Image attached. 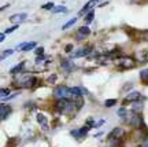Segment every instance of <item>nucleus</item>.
<instances>
[{"label":"nucleus","mask_w":148,"mask_h":147,"mask_svg":"<svg viewBox=\"0 0 148 147\" xmlns=\"http://www.w3.org/2000/svg\"><path fill=\"white\" fill-rule=\"evenodd\" d=\"M69 106H70V100H67L66 98H63V99H58V102L55 103L56 110L62 111V113H64V111L67 110V107H69Z\"/></svg>","instance_id":"20e7f679"},{"label":"nucleus","mask_w":148,"mask_h":147,"mask_svg":"<svg viewBox=\"0 0 148 147\" xmlns=\"http://www.w3.org/2000/svg\"><path fill=\"white\" fill-rule=\"evenodd\" d=\"M37 121H38V124L42 126V129L44 131H47L48 129V120H47V117L44 116V114H37Z\"/></svg>","instance_id":"1a4fd4ad"},{"label":"nucleus","mask_w":148,"mask_h":147,"mask_svg":"<svg viewBox=\"0 0 148 147\" xmlns=\"http://www.w3.org/2000/svg\"><path fill=\"white\" fill-rule=\"evenodd\" d=\"M89 52H90V47L81 48V50H78L77 52H74L73 55H71V58H81V57H86Z\"/></svg>","instance_id":"6e6552de"},{"label":"nucleus","mask_w":148,"mask_h":147,"mask_svg":"<svg viewBox=\"0 0 148 147\" xmlns=\"http://www.w3.org/2000/svg\"><path fill=\"white\" fill-rule=\"evenodd\" d=\"M125 136V131L122 129V128H114L112 131L110 132V135L107 136V139L110 140V142H114V140H121L122 137Z\"/></svg>","instance_id":"7ed1b4c3"},{"label":"nucleus","mask_w":148,"mask_h":147,"mask_svg":"<svg viewBox=\"0 0 148 147\" xmlns=\"http://www.w3.org/2000/svg\"><path fill=\"white\" fill-rule=\"evenodd\" d=\"M140 79H141V81H143L144 84H148V69L141 70V73H140Z\"/></svg>","instance_id":"f3484780"},{"label":"nucleus","mask_w":148,"mask_h":147,"mask_svg":"<svg viewBox=\"0 0 148 147\" xmlns=\"http://www.w3.org/2000/svg\"><path fill=\"white\" fill-rule=\"evenodd\" d=\"M96 3H97V0H90V1H88V3L85 4L84 8H82V10L79 11V15H84V14H85V12H86L88 10H90L92 7H95Z\"/></svg>","instance_id":"9b49d317"},{"label":"nucleus","mask_w":148,"mask_h":147,"mask_svg":"<svg viewBox=\"0 0 148 147\" xmlns=\"http://www.w3.org/2000/svg\"><path fill=\"white\" fill-rule=\"evenodd\" d=\"M140 98H141V94H140V92H132V94H129L126 96L125 102H133V100H138Z\"/></svg>","instance_id":"ddd939ff"},{"label":"nucleus","mask_w":148,"mask_h":147,"mask_svg":"<svg viewBox=\"0 0 148 147\" xmlns=\"http://www.w3.org/2000/svg\"><path fill=\"white\" fill-rule=\"evenodd\" d=\"M36 47V43L34 41H30V43H25L23 46H22L21 51H23V52H27V51H30V50H33V48Z\"/></svg>","instance_id":"4468645a"},{"label":"nucleus","mask_w":148,"mask_h":147,"mask_svg":"<svg viewBox=\"0 0 148 147\" xmlns=\"http://www.w3.org/2000/svg\"><path fill=\"white\" fill-rule=\"evenodd\" d=\"M66 11H67V8H66V7H63V6H58V7L52 8L53 14H58V12H66Z\"/></svg>","instance_id":"6ab92c4d"},{"label":"nucleus","mask_w":148,"mask_h":147,"mask_svg":"<svg viewBox=\"0 0 148 147\" xmlns=\"http://www.w3.org/2000/svg\"><path fill=\"white\" fill-rule=\"evenodd\" d=\"M129 124H130L133 128H140V126H141V128H144V126H145V125H144V122H143V118L138 116V114H134V116L130 118Z\"/></svg>","instance_id":"39448f33"},{"label":"nucleus","mask_w":148,"mask_h":147,"mask_svg":"<svg viewBox=\"0 0 148 147\" xmlns=\"http://www.w3.org/2000/svg\"><path fill=\"white\" fill-rule=\"evenodd\" d=\"M64 50H66V52H71V50H73V44H67Z\"/></svg>","instance_id":"c756f323"},{"label":"nucleus","mask_w":148,"mask_h":147,"mask_svg":"<svg viewBox=\"0 0 148 147\" xmlns=\"http://www.w3.org/2000/svg\"><path fill=\"white\" fill-rule=\"evenodd\" d=\"M70 91V95L74 96V98H77V96H82V92H81V88L78 87H74V88H69Z\"/></svg>","instance_id":"2eb2a0df"},{"label":"nucleus","mask_w":148,"mask_h":147,"mask_svg":"<svg viewBox=\"0 0 148 147\" xmlns=\"http://www.w3.org/2000/svg\"><path fill=\"white\" fill-rule=\"evenodd\" d=\"M143 110V106L141 105H134V107H133V111L137 114V113H140V111Z\"/></svg>","instance_id":"a878e982"},{"label":"nucleus","mask_w":148,"mask_h":147,"mask_svg":"<svg viewBox=\"0 0 148 147\" xmlns=\"http://www.w3.org/2000/svg\"><path fill=\"white\" fill-rule=\"evenodd\" d=\"M118 116H121V117H125L127 116V110L125 109V107H121L119 110H118Z\"/></svg>","instance_id":"393cba45"},{"label":"nucleus","mask_w":148,"mask_h":147,"mask_svg":"<svg viewBox=\"0 0 148 147\" xmlns=\"http://www.w3.org/2000/svg\"><path fill=\"white\" fill-rule=\"evenodd\" d=\"M14 52V51H12V50H7V51H5L4 54H3V55H1V57H0V59H4V58H7V57H10L11 54Z\"/></svg>","instance_id":"bb28decb"},{"label":"nucleus","mask_w":148,"mask_h":147,"mask_svg":"<svg viewBox=\"0 0 148 147\" xmlns=\"http://www.w3.org/2000/svg\"><path fill=\"white\" fill-rule=\"evenodd\" d=\"M97 1H99V0H97Z\"/></svg>","instance_id":"72a5a7b5"},{"label":"nucleus","mask_w":148,"mask_h":147,"mask_svg":"<svg viewBox=\"0 0 148 147\" xmlns=\"http://www.w3.org/2000/svg\"><path fill=\"white\" fill-rule=\"evenodd\" d=\"M115 63L118 65V66H121L122 69H132L134 68V61H133V58H129V57H122V58H119L118 61H115Z\"/></svg>","instance_id":"f03ea898"},{"label":"nucleus","mask_w":148,"mask_h":147,"mask_svg":"<svg viewBox=\"0 0 148 147\" xmlns=\"http://www.w3.org/2000/svg\"><path fill=\"white\" fill-rule=\"evenodd\" d=\"M7 7H8V4H7V6H3V7H0V11H3L4 8H7Z\"/></svg>","instance_id":"2f4dec72"},{"label":"nucleus","mask_w":148,"mask_h":147,"mask_svg":"<svg viewBox=\"0 0 148 147\" xmlns=\"http://www.w3.org/2000/svg\"><path fill=\"white\" fill-rule=\"evenodd\" d=\"M55 81H56V76H55V74H52L51 77H48V83H51V84H53Z\"/></svg>","instance_id":"cd10ccee"},{"label":"nucleus","mask_w":148,"mask_h":147,"mask_svg":"<svg viewBox=\"0 0 148 147\" xmlns=\"http://www.w3.org/2000/svg\"><path fill=\"white\" fill-rule=\"evenodd\" d=\"M23 66H25V62H21V63H18V65H15L14 68L10 70V73L12 74V76H15V74L18 73H21L22 72V69H23Z\"/></svg>","instance_id":"f8f14e48"},{"label":"nucleus","mask_w":148,"mask_h":147,"mask_svg":"<svg viewBox=\"0 0 148 147\" xmlns=\"http://www.w3.org/2000/svg\"><path fill=\"white\" fill-rule=\"evenodd\" d=\"M11 113V106L8 105H0V120H5Z\"/></svg>","instance_id":"0eeeda50"},{"label":"nucleus","mask_w":148,"mask_h":147,"mask_svg":"<svg viewBox=\"0 0 148 147\" xmlns=\"http://www.w3.org/2000/svg\"><path fill=\"white\" fill-rule=\"evenodd\" d=\"M26 18H27V14H25V12H21V14H14V15H11L10 17V21L12 22V23H21V22L23 21H26Z\"/></svg>","instance_id":"423d86ee"},{"label":"nucleus","mask_w":148,"mask_h":147,"mask_svg":"<svg viewBox=\"0 0 148 147\" xmlns=\"http://www.w3.org/2000/svg\"><path fill=\"white\" fill-rule=\"evenodd\" d=\"M18 26H19V25H18V23H15L14 26H11V28H8V29H5L4 35H8V33H12V32L15 30V29H18Z\"/></svg>","instance_id":"5701e85b"},{"label":"nucleus","mask_w":148,"mask_h":147,"mask_svg":"<svg viewBox=\"0 0 148 147\" xmlns=\"http://www.w3.org/2000/svg\"><path fill=\"white\" fill-rule=\"evenodd\" d=\"M70 95V91L66 85H58L56 88L53 89V96L58 98V99H63V98H67Z\"/></svg>","instance_id":"f257e3e1"},{"label":"nucleus","mask_w":148,"mask_h":147,"mask_svg":"<svg viewBox=\"0 0 148 147\" xmlns=\"http://www.w3.org/2000/svg\"><path fill=\"white\" fill-rule=\"evenodd\" d=\"M34 52H36L37 55H42V54H44V48H42V47L36 48V51H34Z\"/></svg>","instance_id":"c85d7f7f"},{"label":"nucleus","mask_w":148,"mask_h":147,"mask_svg":"<svg viewBox=\"0 0 148 147\" xmlns=\"http://www.w3.org/2000/svg\"><path fill=\"white\" fill-rule=\"evenodd\" d=\"M4 39H5V35L4 33H0V43L4 41Z\"/></svg>","instance_id":"7c9ffc66"},{"label":"nucleus","mask_w":148,"mask_h":147,"mask_svg":"<svg viewBox=\"0 0 148 147\" xmlns=\"http://www.w3.org/2000/svg\"><path fill=\"white\" fill-rule=\"evenodd\" d=\"M62 68L66 70V72H70V70H73V68H74V65H73V62H69V61H62Z\"/></svg>","instance_id":"dca6fc26"},{"label":"nucleus","mask_w":148,"mask_h":147,"mask_svg":"<svg viewBox=\"0 0 148 147\" xmlns=\"http://www.w3.org/2000/svg\"><path fill=\"white\" fill-rule=\"evenodd\" d=\"M8 95H10V89L8 88H0V98H1V99L7 98Z\"/></svg>","instance_id":"a211bd4d"},{"label":"nucleus","mask_w":148,"mask_h":147,"mask_svg":"<svg viewBox=\"0 0 148 147\" xmlns=\"http://www.w3.org/2000/svg\"><path fill=\"white\" fill-rule=\"evenodd\" d=\"M93 17H95V11H89V12H88V15H86V18H85L86 23H90L92 19H93Z\"/></svg>","instance_id":"412c9836"},{"label":"nucleus","mask_w":148,"mask_h":147,"mask_svg":"<svg viewBox=\"0 0 148 147\" xmlns=\"http://www.w3.org/2000/svg\"><path fill=\"white\" fill-rule=\"evenodd\" d=\"M75 21H77V18H73V19H70V21L67 22L66 25H63V26H62V29H69L70 26H73L74 23H75Z\"/></svg>","instance_id":"4be33fe9"},{"label":"nucleus","mask_w":148,"mask_h":147,"mask_svg":"<svg viewBox=\"0 0 148 147\" xmlns=\"http://www.w3.org/2000/svg\"><path fill=\"white\" fill-rule=\"evenodd\" d=\"M53 7H55V4H53L52 1H49V3H47V4L42 6V10H52Z\"/></svg>","instance_id":"b1692460"},{"label":"nucleus","mask_w":148,"mask_h":147,"mask_svg":"<svg viewBox=\"0 0 148 147\" xmlns=\"http://www.w3.org/2000/svg\"><path fill=\"white\" fill-rule=\"evenodd\" d=\"M89 33H90V30H89V28L88 26H81L78 29V40H82L84 37H86V36H89Z\"/></svg>","instance_id":"9d476101"},{"label":"nucleus","mask_w":148,"mask_h":147,"mask_svg":"<svg viewBox=\"0 0 148 147\" xmlns=\"http://www.w3.org/2000/svg\"><path fill=\"white\" fill-rule=\"evenodd\" d=\"M114 105H116V99H107L104 102V106L106 107H112Z\"/></svg>","instance_id":"aec40b11"},{"label":"nucleus","mask_w":148,"mask_h":147,"mask_svg":"<svg viewBox=\"0 0 148 147\" xmlns=\"http://www.w3.org/2000/svg\"><path fill=\"white\" fill-rule=\"evenodd\" d=\"M143 147H148V139H147V140H145V143H144V144H143Z\"/></svg>","instance_id":"473e14b6"}]
</instances>
